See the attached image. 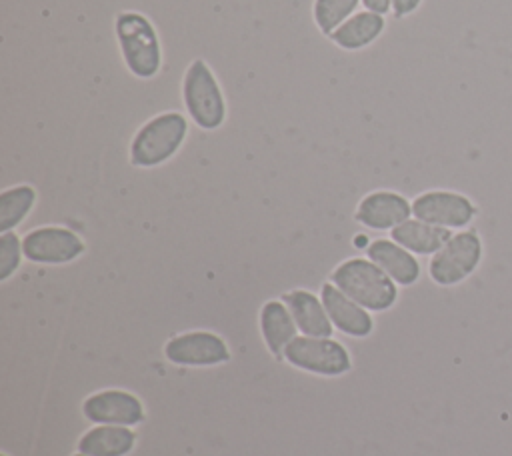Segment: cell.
<instances>
[{"mask_svg":"<svg viewBox=\"0 0 512 456\" xmlns=\"http://www.w3.org/2000/svg\"><path fill=\"white\" fill-rule=\"evenodd\" d=\"M412 214V202L390 190H376L364 196L354 212V218L372 230H394Z\"/></svg>","mask_w":512,"mask_h":456,"instance_id":"7c38bea8","label":"cell"},{"mask_svg":"<svg viewBox=\"0 0 512 456\" xmlns=\"http://www.w3.org/2000/svg\"><path fill=\"white\" fill-rule=\"evenodd\" d=\"M412 214L428 224L462 230L476 216V204L454 190H428L412 200Z\"/></svg>","mask_w":512,"mask_h":456,"instance_id":"52a82bcc","label":"cell"},{"mask_svg":"<svg viewBox=\"0 0 512 456\" xmlns=\"http://www.w3.org/2000/svg\"><path fill=\"white\" fill-rule=\"evenodd\" d=\"M320 300L332 320V326L346 336L366 338L374 330V320L370 312L346 296L336 284L326 282L320 290Z\"/></svg>","mask_w":512,"mask_h":456,"instance_id":"8fae6325","label":"cell"},{"mask_svg":"<svg viewBox=\"0 0 512 456\" xmlns=\"http://www.w3.org/2000/svg\"><path fill=\"white\" fill-rule=\"evenodd\" d=\"M482 238L476 230H460L430 258L428 274L438 286H456L470 278L482 262Z\"/></svg>","mask_w":512,"mask_h":456,"instance_id":"5b68a950","label":"cell"},{"mask_svg":"<svg viewBox=\"0 0 512 456\" xmlns=\"http://www.w3.org/2000/svg\"><path fill=\"white\" fill-rule=\"evenodd\" d=\"M284 360L316 376H342L352 368L348 350L332 338L296 336L284 350Z\"/></svg>","mask_w":512,"mask_h":456,"instance_id":"8992f818","label":"cell"},{"mask_svg":"<svg viewBox=\"0 0 512 456\" xmlns=\"http://www.w3.org/2000/svg\"><path fill=\"white\" fill-rule=\"evenodd\" d=\"M82 414L94 424L136 426L144 420L142 402L126 390H100L82 402Z\"/></svg>","mask_w":512,"mask_h":456,"instance_id":"30bf717a","label":"cell"},{"mask_svg":"<svg viewBox=\"0 0 512 456\" xmlns=\"http://www.w3.org/2000/svg\"><path fill=\"white\" fill-rule=\"evenodd\" d=\"M346 296L370 312H384L398 300V284L372 260L348 258L330 274Z\"/></svg>","mask_w":512,"mask_h":456,"instance_id":"6da1fadb","label":"cell"},{"mask_svg":"<svg viewBox=\"0 0 512 456\" xmlns=\"http://www.w3.org/2000/svg\"><path fill=\"white\" fill-rule=\"evenodd\" d=\"M74 456H86V454H82V452H78V454H74Z\"/></svg>","mask_w":512,"mask_h":456,"instance_id":"cb8c5ba5","label":"cell"},{"mask_svg":"<svg viewBox=\"0 0 512 456\" xmlns=\"http://www.w3.org/2000/svg\"><path fill=\"white\" fill-rule=\"evenodd\" d=\"M182 98L192 120L204 128L214 130L226 118L224 94L204 60H192L182 80Z\"/></svg>","mask_w":512,"mask_h":456,"instance_id":"277c9868","label":"cell"},{"mask_svg":"<svg viewBox=\"0 0 512 456\" xmlns=\"http://www.w3.org/2000/svg\"><path fill=\"white\" fill-rule=\"evenodd\" d=\"M260 332L268 352L276 360H284V350L296 338L298 326L284 300H268L260 308Z\"/></svg>","mask_w":512,"mask_h":456,"instance_id":"9a60e30c","label":"cell"},{"mask_svg":"<svg viewBox=\"0 0 512 456\" xmlns=\"http://www.w3.org/2000/svg\"><path fill=\"white\" fill-rule=\"evenodd\" d=\"M366 10L384 16L388 10H392V0H362Z\"/></svg>","mask_w":512,"mask_h":456,"instance_id":"603a6c76","label":"cell"},{"mask_svg":"<svg viewBox=\"0 0 512 456\" xmlns=\"http://www.w3.org/2000/svg\"><path fill=\"white\" fill-rule=\"evenodd\" d=\"M360 0H314L312 16L324 34H332L342 22L350 18Z\"/></svg>","mask_w":512,"mask_h":456,"instance_id":"ffe728a7","label":"cell"},{"mask_svg":"<svg viewBox=\"0 0 512 456\" xmlns=\"http://www.w3.org/2000/svg\"><path fill=\"white\" fill-rule=\"evenodd\" d=\"M136 444L130 426L98 424L84 432L78 440V452L86 456H126Z\"/></svg>","mask_w":512,"mask_h":456,"instance_id":"2e32d148","label":"cell"},{"mask_svg":"<svg viewBox=\"0 0 512 456\" xmlns=\"http://www.w3.org/2000/svg\"><path fill=\"white\" fill-rule=\"evenodd\" d=\"M36 190L28 184L12 186L0 194V232H12L32 210Z\"/></svg>","mask_w":512,"mask_h":456,"instance_id":"d6986e66","label":"cell"},{"mask_svg":"<svg viewBox=\"0 0 512 456\" xmlns=\"http://www.w3.org/2000/svg\"><path fill=\"white\" fill-rule=\"evenodd\" d=\"M188 132V120L180 112H164L144 122L132 138L130 162L138 168H154L172 158Z\"/></svg>","mask_w":512,"mask_h":456,"instance_id":"3957f363","label":"cell"},{"mask_svg":"<svg viewBox=\"0 0 512 456\" xmlns=\"http://www.w3.org/2000/svg\"><path fill=\"white\" fill-rule=\"evenodd\" d=\"M368 260L380 266L398 286H412L420 278V264L416 256L394 240L378 238L366 248Z\"/></svg>","mask_w":512,"mask_h":456,"instance_id":"4fadbf2b","label":"cell"},{"mask_svg":"<svg viewBox=\"0 0 512 456\" xmlns=\"http://www.w3.org/2000/svg\"><path fill=\"white\" fill-rule=\"evenodd\" d=\"M422 0H392V12L396 18H404L420 8Z\"/></svg>","mask_w":512,"mask_h":456,"instance_id":"7402d4cb","label":"cell"},{"mask_svg":"<svg viewBox=\"0 0 512 456\" xmlns=\"http://www.w3.org/2000/svg\"><path fill=\"white\" fill-rule=\"evenodd\" d=\"M282 300L288 306L302 336H320V338L332 336L334 332L332 320L322 300L316 294L308 290H290L282 294Z\"/></svg>","mask_w":512,"mask_h":456,"instance_id":"5bb4252c","label":"cell"},{"mask_svg":"<svg viewBox=\"0 0 512 456\" xmlns=\"http://www.w3.org/2000/svg\"><path fill=\"white\" fill-rule=\"evenodd\" d=\"M392 240L410 250L412 254H422V256H432L436 254L452 236V230L440 228L434 224H428L418 218H408L400 226H396L390 232Z\"/></svg>","mask_w":512,"mask_h":456,"instance_id":"e0dca14e","label":"cell"},{"mask_svg":"<svg viewBox=\"0 0 512 456\" xmlns=\"http://www.w3.org/2000/svg\"><path fill=\"white\" fill-rule=\"evenodd\" d=\"M24 256L22 240L14 232H2L0 236V280H8L20 266Z\"/></svg>","mask_w":512,"mask_h":456,"instance_id":"44dd1931","label":"cell"},{"mask_svg":"<svg viewBox=\"0 0 512 456\" xmlns=\"http://www.w3.org/2000/svg\"><path fill=\"white\" fill-rule=\"evenodd\" d=\"M164 356L178 366H218L230 360V350L218 334L196 330L170 338Z\"/></svg>","mask_w":512,"mask_h":456,"instance_id":"9c48e42d","label":"cell"},{"mask_svg":"<svg viewBox=\"0 0 512 456\" xmlns=\"http://www.w3.org/2000/svg\"><path fill=\"white\" fill-rule=\"evenodd\" d=\"M386 22L384 16L374 14L370 10L356 12L346 22H342L330 38L344 50H360L368 44H372L384 30Z\"/></svg>","mask_w":512,"mask_h":456,"instance_id":"ac0fdd59","label":"cell"},{"mask_svg":"<svg viewBox=\"0 0 512 456\" xmlns=\"http://www.w3.org/2000/svg\"><path fill=\"white\" fill-rule=\"evenodd\" d=\"M22 250L36 264H68L84 252V242L68 228L40 226L22 238Z\"/></svg>","mask_w":512,"mask_h":456,"instance_id":"ba28073f","label":"cell"},{"mask_svg":"<svg viewBox=\"0 0 512 456\" xmlns=\"http://www.w3.org/2000/svg\"><path fill=\"white\" fill-rule=\"evenodd\" d=\"M116 38L128 70L136 78H152L162 64L160 40L154 24L140 12H120L114 20Z\"/></svg>","mask_w":512,"mask_h":456,"instance_id":"7a4b0ae2","label":"cell"}]
</instances>
